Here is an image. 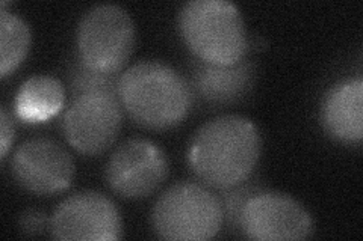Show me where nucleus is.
Instances as JSON below:
<instances>
[{"instance_id": "obj_1", "label": "nucleus", "mask_w": 363, "mask_h": 241, "mask_svg": "<svg viewBox=\"0 0 363 241\" xmlns=\"http://www.w3.org/2000/svg\"><path fill=\"white\" fill-rule=\"evenodd\" d=\"M262 137L241 114H224L203 124L188 146V163L204 184L225 190L245 182L256 169Z\"/></svg>"}, {"instance_id": "obj_2", "label": "nucleus", "mask_w": 363, "mask_h": 241, "mask_svg": "<svg viewBox=\"0 0 363 241\" xmlns=\"http://www.w3.org/2000/svg\"><path fill=\"white\" fill-rule=\"evenodd\" d=\"M192 97L188 80L164 62L140 61L120 76L121 106L145 129L168 130L184 122Z\"/></svg>"}, {"instance_id": "obj_3", "label": "nucleus", "mask_w": 363, "mask_h": 241, "mask_svg": "<svg viewBox=\"0 0 363 241\" xmlns=\"http://www.w3.org/2000/svg\"><path fill=\"white\" fill-rule=\"evenodd\" d=\"M177 26L189 50L200 61L232 65L248 52L240 9L227 0H189L180 8Z\"/></svg>"}, {"instance_id": "obj_4", "label": "nucleus", "mask_w": 363, "mask_h": 241, "mask_svg": "<svg viewBox=\"0 0 363 241\" xmlns=\"http://www.w3.org/2000/svg\"><path fill=\"white\" fill-rule=\"evenodd\" d=\"M223 223L221 201L194 181L168 187L152 210V226L164 240L206 241L220 233Z\"/></svg>"}, {"instance_id": "obj_5", "label": "nucleus", "mask_w": 363, "mask_h": 241, "mask_svg": "<svg viewBox=\"0 0 363 241\" xmlns=\"http://www.w3.org/2000/svg\"><path fill=\"white\" fill-rule=\"evenodd\" d=\"M135 44V21L120 5H94L79 21V59L91 70L118 74L132 56Z\"/></svg>"}, {"instance_id": "obj_6", "label": "nucleus", "mask_w": 363, "mask_h": 241, "mask_svg": "<svg viewBox=\"0 0 363 241\" xmlns=\"http://www.w3.org/2000/svg\"><path fill=\"white\" fill-rule=\"evenodd\" d=\"M169 172L168 157L153 141L133 137L112 153L105 166L109 189L121 198L141 199L150 196Z\"/></svg>"}, {"instance_id": "obj_7", "label": "nucleus", "mask_w": 363, "mask_h": 241, "mask_svg": "<svg viewBox=\"0 0 363 241\" xmlns=\"http://www.w3.org/2000/svg\"><path fill=\"white\" fill-rule=\"evenodd\" d=\"M50 234L61 241H116L123 237V219L117 205L104 193L82 190L56 206Z\"/></svg>"}, {"instance_id": "obj_8", "label": "nucleus", "mask_w": 363, "mask_h": 241, "mask_svg": "<svg viewBox=\"0 0 363 241\" xmlns=\"http://www.w3.org/2000/svg\"><path fill=\"white\" fill-rule=\"evenodd\" d=\"M118 95L84 94L73 97L62 119L65 139L76 151L97 155L108 151L117 141L123 125Z\"/></svg>"}, {"instance_id": "obj_9", "label": "nucleus", "mask_w": 363, "mask_h": 241, "mask_svg": "<svg viewBox=\"0 0 363 241\" xmlns=\"http://www.w3.org/2000/svg\"><path fill=\"white\" fill-rule=\"evenodd\" d=\"M9 167L17 184L38 196L64 192L72 186L76 174L70 153L49 137L23 142L14 151Z\"/></svg>"}, {"instance_id": "obj_10", "label": "nucleus", "mask_w": 363, "mask_h": 241, "mask_svg": "<svg viewBox=\"0 0 363 241\" xmlns=\"http://www.w3.org/2000/svg\"><path fill=\"white\" fill-rule=\"evenodd\" d=\"M240 229L257 241H297L313 233V219L289 194L259 190L244 206Z\"/></svg>"}, {"instance_id": "obj_11", "label": "nucleus", "mask_w": 363, "mask_h": 241, "mask_svg": "<svg viewBox=\"0 0 363 241\" xmlns=\"http://www.w3.org/2000/svg\"><path fill=\"white\" fill-rule=\"evenodd\" d=\"M321 122L328 136L342 143H360L363 137V80H339L323 100Z\"/></svg>"}, {"instance_id": "obj_12", "label": "nucleus", "mask_w": 363, "mask_h": 241, "mask_svg": "<svg viewBox=\"0 0 363 241\" xmlns=\"http://www.w3.org/2000/svg\"><path fill=\"white\" fill-rule=\"evenodd\" d=\"M256 68L244 59L232 65H218L200 61L192 70L196 94L211 105H232L244 98L255 85Z\"/></svg>"}, {"instance_id": "obj_13", "label": "nucleus", "mask_w": 363, "mask_h": 241, "mask_svg": "<svg viewBox=\"0 0 363 241\" xmlns=\"http://www.w3.org/2000/svg\"><path fill=\"white\" fill-rule=\"evenodd\" d=\"M65 102L64 85L48 74L32 76L17 90L14 110L25 122H44L58 114Z\"/></svg>"}, {"instance_id": "obj_14", "label": "nucleus", "mask_w": 363, "mask_h": 241, "mask_svg": "<svg viewBox=\"0 0 363 241\" xmlns=\"http://www.w3.org/2000/svg\"><path fill=\"white\" fill-rule=\"evenodd\" d=\"M30 28L26 20L0 6V76L16 71L30 49Z\"/></svg>"}, {"instance_id": "obj_15", "label": "nucleus", "mask_w": 363, "mask_h": 241, "mask_svg": "<svg viewBox=\"0 0 363 241\" xmlns=\"http://www.w3.org/2000/svg\"><path fill=\"white\" fill-rule=\"evenodd\" d=\"M121 74H109L91 70L82 62L73 66L70 73V88L73 97H79L84 94H113L118 95Z\"/></svg>"}, {"instance_id": "obj_16", "label": "nucleus", "mask_w": 363, "mask_h": 241, "mask_svg": "<svg viewBox=\"0 0 363 241\" xmlns=\"http://www.w3.org/2000/svg\"><path fill=\"white\" fill-rule=\"evenodd\" d=\"M259 190L260 189L257 186L245 184V182L223 190L224 193H223V198L220 201H221V206H223L224 221L232 223L233 226L240 228L241 213L244 210L247 201L252 198L253 194H256Z\"/></svg>"}, {"instance_id": "obj_17", "label": "nucleus", "mask_w": 363, "mask_h": 241, "mask_svg": "<svg viewBox=\"0 0 363 241\" xmlns=\"http://www.w3.org/2000/svg\"><path fill=\"white\" fill-rule=\"evenodd\" d=\"M20 229L25 235H41L50 231V219L40 210H28L20 217Z\"/></svg>"}, {"instance_id": "obj_18", "label": "nucleus", "mask_w": 363, "mask_h": 241, "mask_svg": "<svg viewBox=\"0 0 363 241\" xmlns=\"http://www.w3.org/2000/svg\"><path fill=\"white\" fill-rule=\"evenodd\" d=\"M14 122H13V117L8 113L6 107L0 109V148H2V160L6 157L11 145L14 142Z\"/></svg>"}]
</instances>
